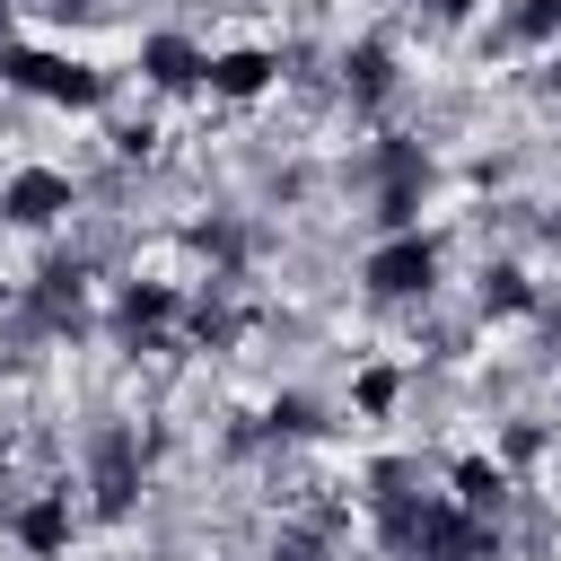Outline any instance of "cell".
Instances as JSON below:
<instances>
[{
  "label": "cell",
  "instance_id": "6da1fadb",
  "mask_svg": "<svg viewBox=\"0 0 561 561\" xmlns=\"http://www.w3.org/2000/svg\"><path fill=\"white\" fill-rule=\"evenodd\" d=\"M456 289V228L447 219H421V228H377L359 237L351 254V298L368 316H430L438 298Z\"/></svg>",
  "mask_w": 561,
  "mask_h": 561
},
{
  "label": "cell",
  "instance_id": "7a4b0ae2",
  "mask_svg": "<svg viewBox=\"0 0 561 561\" xmlns=\"http://www.w3.org/2000/svg\"><path fill=\"white\" fill-rule=\"evenodd\" d=\"M88 202H96L88 167H70V158H53V149H9V158H0V245H26V254H35V245L79 237Z\"/></svg>",
  "mask_w": 561,
  "mask_h": 561
},
{
  "label": "cell",
  "instance_id": "3957f363",
  "mask_svg": "<svg viewBox=\"0 0 561 561\" xmlns=\"http://www.w3.org/2000/svg\"><path fill=\"white\" fill-rule=\"evenodd\" d=\"M324 96H333V114H351L359 131H386V114L412 96V44H403V26L368 9L351 35H333V53H324Z\"/></svg>",
  "mask_w": 561,
  "mask_h": 561
},
{
  "label": "cell",
  "instance_id": "277c9868",
  "mask_svg": "<svg viewBox=\"0 0 561 561\" xmlns=\"http://www.w3.org/2000/svg\"><path fill=\"white\" fill-rule=\"evenodd\" d=\"M123 88L131 96H149V105H167V114H193L202 105V70H210V35L193 26V18H140V26H123Z\"/></svg>",
  "mask_w": 561,
  "mask_h": 561
},
{
  "label": "cell",
  "instance_id": "5b68a950",
  "mask_svg": "<svg viewBox=\"0 0 561 561\" xmlns=\"http://www.w3.org/2000/svg\"><path fill=\"white\" fill-rule=\"evenodd\" d=\"M79 543H88V508L61 465L0 491V552L9 561H79Z\"/></svg>",
  "mask_w": 561,
  "mask_h": 561
},
{
  "label": "cell",
  "instance_id": "8992f818",
  "mask_svg": "<svg viewBox=\"0 0 561 561\" xmlns=\"http://www.w3.org/2000/svg\"><path fill=\"white\" fill-rule=\"evenodd\" d=\"M543 307H552V280H543V263L517 237L473 254V272H465V324H482V333H535Z\"/></svg>",
  "mask_w": 561,
  "mask_h": 561
},
{
  "label": "cell",
  "instance_id": "52a82bcc",
  "mask_svg": "<svg viewBox=\"0 0 561 561\" xmlns=\"http://www.w3.org/2000/svg\"><path fill=\"white\" fill-rule=\"evenodd\" d=\"M289 88V44L263 35V26H237V35H210V70H202V105L210 114H263L272 96Z\"/></svg>",
  "mask_w": 561,
  "mask_h": 561
},
{
  "label": "cell",
  "instance_id": "ba28073f",
  "mask_svg": "<svg viewBox=\"0 0 561 561\" xmlns=\"http://www.w3.org/2000/svg\"><path fill=\"white\" fill-rule=\"evenodd\" d=\"M412 394H421V359H412V351H377V342L351 351V368H342V386H333L342 430H368V438H386Z\"/></svg>",
  "mask_w": 561,
  "mask_h": 561
},
{
  "label": "cell",
  "instance_id": "9c48e42d",
  "mask_svg": "<svg viewBox=\"0 0 561 561\" xmlns=\"http://www.w3.org/2000/svg\"><path fill=\"white\" fill-rule=\"evenodd\" d=\"M438 491L465 508V517H482V526H517V508H526V482L473 438V447H447L438 456Z\"/></svg>",
  "mask_w": 561,
  "mask_h": 561
},
{
  "label": "cell",
  "instance_id": "30bf717a",
  "mask_svg": "<svg viewBox=\"0 0 561 561\" xmlns=\"http://www.w3.org/2000/svg\"><path fill=\"white\" fill-rule=\"evenodd\" d=\"M412 18H421L430 35H465V44H473V26L491 18V0H412Z\"/></svg>",
  "mask_w": 561,
  "mask_h": 561
},
{
  "label": "cell",
  "instance_id": "8fae6325",
  "mask_svg": "<svg viewBox=\"0 0 561 561\" xmlns=\"http://www.w3.org/2000/svg\"><path fill=\"white\" fill-rule=\"evenodd\" d=\"M9 482H26V421L0 412V491H9Z\"/></svg>",
  "mask_w": 561,
  "mask_h": 561
}]
</instances>
